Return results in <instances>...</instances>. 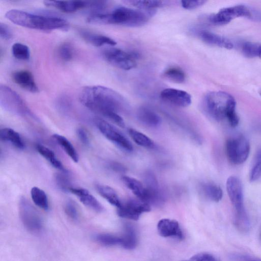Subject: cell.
I'll list each match as a JSON object with an SVG mask.
<instances>
[{
    "mask_svg": "<svg viewBox=\"0 0 261 261\" xmlns=\"http://www.w3.org/2000/svg\"><path fill=\"white\" fill-rule=\"evenodd\" d=\"M206 2V1L203 0L182 1H181V4L184 9L187 10H192L202 6Z\"/></svg>",
    "mask_w": 261,
    "mask_h": 261,
    "instance_id": "40",
    "label": "cell"
},
{
    "mask_svg": "<svg viewBox=\"0 0 261 261\" xmlns=\"http://www.w3.org/2000/svg\"><path fill=\"white\" fill-rule=\"evenodd\" d=\"M121 246L126 249H134L137 244V236L134 227L127 224L124 227V233L121 237Z\"/></svg>",
    "mask_w": 261,
    "mask_h": 261,
    "instance_id": "26",
    "label": "cell"
},
{
    "mask_svg": "<svg viewBox=\"0 0 261 261\" xmlns=\"http://www.w3.org/2000/svg\"><path fill=\"white\" fill-rule=\"evenodd\" d=\"M150 210L148 203L140 199H130L121 202L120 206L117 207V213L120 217L137 220L142 213L149 212Z\"/></svg>",
    "mask_w": 261,
    "mask_h": 261,
    "instance_id": "13",
    "label": "cell"
},
{
    "mask_svg": "<svg viewBox=\"0 0 261 261\" xmlns=\"http://www.w3.org/2000/svg\"><path fill=\"white\" fill-rule=\"evenodd\" d=\"M261 177V151L257 153L249 174V180L253 182Z\"/></svg>",
    "mask_w": 261,
    "mask_h": 261,
    "instance_id": "36",
    "label": "cell"
},
{
    "mask_svg": "<svg viewBox=\"0 0 261 261\" xmlns=\"http://www.w3.org/2000/svg\"><path fill=\"white\" fill-rule=\"evenodd\" d=\"M128 132L132 139L138 145L146 148L154 147L153 141L145 134L133 128L129 129Z\"/></svg>",
    "mask_w": 261,
    "mask_h": 261,
    "instance_id": "29",
    "label": "cell"
},
{
    "mask_svg": "<svg viewBox=\"0 0 261 261\" xmlns=\"http://www.w3.org/2000/svg\"><path fill=\"white\" fill-rule=\"evenodd\" d=\"M204 102L206 112L213 119L217 121L226 119L233 127L239 124V118L236 112V102L229 93L223 91L209 92Z\"/></svg>",
    "mask_w": 261,
    "mask_h": 261,
    "instance_id": "4",
    "label": "cell"
},
{
    "mask_svg": "<svg viewBox=\"0 0 261 261\" xmlns=\"http://www.w3.org/2000/svg\"><path fill=\"white\" fill-rule=\"evenodd\" d=\"M69 192L75 195L84 205L92 210L98 213L103 211L102 205L87 190L71 187Z\"/></svg>",
    "mask_w": 261,
    "mask_h": 261,
    "instance_id": "17",
    "label": "cell"
},
{
    "mask_svg": "<svg viewBox=\"0 0 261 261\" xmlns=\"http://www.w3.org/2000/svg\"><path fill=\"white\" fill-rule=\"evenodd\" d=\"M76 134L80 141L85 145H89L90 140L88 135L85 129L82 127H79L76 129Z\"/></svg>",
    "mask_w": 261,
    "mask_h": 261,
    "instance_id": "42",
    "label": "cell"
},
{
    "mask_svg": "<svg viewBox=\"0 0 261 261\" xmlns=\"http://www.w3.org/2000/svg\"><path fill=\"white\" fill-rule=\"evenodd\" d=\"M155 10L133 9L121 6L110 13L96 12L90 15L88 21L95 24H120L138 27L145 24L154 15Z\"/></svg>",
    "mask_w": 261,
    "mask_h": 261,
    "instance_id": "2",
    "label": "cell"
},
{
    "mask_svg": "<svg viewBox=\"0 0 261 261\" xmlns=\"http://www.w3.org/2000/svg\"><path fill=\"white\" fill-rule=\"evenodd\" d=\"M45 5L54 7L65 13H73L85 8H92L99 11L106 6L105 1H46Z\"/></svg>",
    "mask_w": 261,
    "mask_h": 261,
    "instance_id": "12",
    "label": "cell"
},
{
    "mask_svg": "<svg viewBox=\"0 0 261 261\" xmlns=\"http://www.w3.org/2000/svg\"><path fill=\"white\" fill-rule=\"evenodd\" d=\"M261 48V44L252 42H245L242 46V52L248 58L258 57Z\"/></svg>",
    "mask_w": 261,
    "mask_h": 261,
    "instance_id": "34",
    "label": "cell"
},
{
    "mask_svg": "<svg viewBox=\"0 0 261 261\" xmlns=\"http://www.w3.org/2000/svg\"><path fill=\"white\" fill-rule=\"evenodd\" d=\"M157 229L160 235L163 237H172L178 240H182L184 237L178 222L175 220H160L157 224Z\"/></svg>",
    "mask_w": 261,
    "mask_h": 261,
    "instance_id": "15",
    "label": "cell"
},
{
    "mask_svg": "<svg viewBox=\"0 0 261 261\" xmlns=\"http://www.w3.org/2000/svg\"><path fill=\"white\" fill-rule=\"evenodd\" d=\"M96 189L99 195L112 205L117 207L120 206L121 201L112 188L107 185L97 184L96 185Z\"/></svg>",
    "mask_w": 261,
    "mask_h": 261,
    "instance_id": "23",
    "label": "cell"
},
{
    "mask_svg": "<svg viewBox=\"0 0 261 261\" xmlns=\"http://www.w3.org/2000/svg\"><path fill=\"white\" fill-rule=\"evenodd\" d=\"M226 187L228 195L236 213L235 225L239 230L247 231L249 228L250 223L244 208L241 181L237 177L231 176L227 179Z\"/></svg>",
    "mask_w": 261,
    "mask_h": 261,
    "instance_id": "5",
    "label": "cell"
},
{
    "mask_svg": "<svg viewBox=\"0 0 261 261\" xmlns=\"http://www.w3.org/2000/svg\"><path fill=\"white\" fill-rule=\"evenodd\" d=\"M14 82L22 89L32 93H37L38 87L32 73L27 70L16 71L12 73Z\"/></svg>",
    "mask_w": 261,
    "mask_h": 261,
    "instance_id": "16",
    "label": "cell"
},
{
    "mask_svg": "<svg viewBox=\"0 0 261 261\" xmlns=\"http://www.w3.org/2000/svg\"><path fill=\"white\" fill-rule=\"evenodd\" d=\"M31 198L34 204L43 210L48 209V200L45 192L41 189L34 187L31 190Z\"/></svg>",
    "mask_w": 261,
    "mask_h": 261,
    "instance_id": "27",
    "label": "cell"
},
{
    "mask_svg": "<svg viewBox=\"0 0 261 261\" xmlns=\"http://www.w3.org/2000/svg\"><path fill=\"white\" fill-rule=\"evenodd\" d=\"M122 180L126 186L141 201L149 204L148 191L143 184L138 179L128 176H123Z\"/></svg>",
    "mask_w": 261,
    "mask_h": 261,
    "instance_id": "18",
    "label": "cell"
},
{
    "mask_svg": "<svg viewBox=\"0 0 261 261\" xmlns=\"http://www.w3.org/2000/svg\"><path fill=\"white\" fill-rule=\"evenodd\" d=\"M103 58L112 65L123 70H128L137 66L138 53L126 51L117 48H110L102 52Z\"/></svg>",
    "mask_w": 261,
    "mask_h": 261,
    "instance_id": "7",
    "label": "cell"
},
{
    "mask_svg": "<svg viewBox=\"0 0 261 261\" xmlns=\"http://www.w3.org/2000/svg\"><path fill=\"white\" fill-rule=\"evenodd\" d=\"M243 261H260V260H251V259H243Z\"/></svg>",
    "mask_w": 261,
    "mask_h": 261,
    "instance_id": "44",
    "label": "cell"
},
{
    "mask_svg": "<svg viewBox=\"0 0 261 261\" xmlns=\"http://www.w3.org/2000/svg\"><path fill=\"white\" fill-rule=\"evenodd\" d=\"M202 189L204 195L212 201L219 202L222 198V190L215 184L205 183L202 186Z\"/></svg>",
    "mask_w": 261,
    "mask_h": 261,
    "instance_id": "28",
    "label": "cell"
},
{
    "mask_svg": "<svg viewBox=\"0 0 261 261\" xmlns=\"http://www.w3.org/2000/svg\"><path fill=\"white\" fill-rule=\"evenodd\" d=\"M0 103L5 109L12 113L20 115L31 114L30 111L19 95L5 85L0 86Z\"/></svg>",
    "mask_w": 261,
    "mask_h": 261,
    "instance_id": "8",
    "label": "cell"
},
{
    "mask_svg": "<svg viewBox=\"0 0 261 261\" xmlns=\"http://www.w3.org/2000/svg\"><path fill=\"white\" fill-rule=\"evenodd\" d=\"M13 56L17 59L26 61L30 58L29 47L25 44L21 43H15L11 48Z\"/></svg>",
    "mask_w": 261,
    "mask_h": 261,
    "instance_id": "31",
    "label": "cell"
},
{
    "mask_svg": "<svg viewBox=\"0 0 261 261\" xmlns=\"http://www.w3.org/2000/svg\"><path fill=\"white\" fill-rule=\"evenodd\" d=\"M137 115L141 122L149 126H157L161 122L160 116L154 112L147 108H141L138 112Z\"/></svg>",
    "mask_w": 261,
    "mask_h": 261,
    "instance_id": "22",
    "label": "cell"
},
{
    "mask_svg": "<svg viewBox=\"0 0 261 261\" xmlns=\"http://www.w3.org/2000/svg\"><path fill=\"white\" fill-rule=\"evenodd\" d=\"M164 75L168 80L176 83H182L186 79L185 72L177 67L169 68L165 71Z\"/></svg>",
    "mask_w": 261,
    "mask_h": 261,
    "instance_id": "33",
    "label": "cell"
},
{
    "mask_svg": "<svg viewBox=\"0 0 261 261\" xmlns=\"http://www.w3.org/2000/svg\"><path fill=\"white\" fill-rule=\"evenodd\" d=\"M66 172L62 174H57L56 176V181L58 187L65 192L69 191V189L72 187L70 186V180L67 175Z\"/></svg>",
    "mask_w": 261,
    "mask_h": 261,
    "instance_id": "37",
    "label": "cell"
},
{
    "mask_svg": "<svg viewBox=\"0 0 261 261\" xmlns=\"http://www.w3.org/2000/svg\"><path fill=\"white\" fill-rule=\"evenodd\" d=\"M160 97L165 101L179 107L191 105L192 97L187 92L175 88H166L160 93Z\"/></svg>",
    "mask_w": 261,
    "mask_h": 261,
    "instance_id": "14",
    "label": "cell"
},
{
    "mask_svg": "<svg viewBox=\"0 0 261 261\" xmlns=\"http://www.w3.org/2000/svg\"><path fill=\"white\" fill-rule=\"evenodd\" d=\"M201 39L205 43L218 47L230 49L233 48V43L227 38L206 31L199 32Z\"/></svg>",
    "mask_w": 261,
    "mask_h": 261,
    "instance_id": "19",
    "label": "cell"
},
{
    "mask_svg": "<svg viewBox=\"0 0 261 261\" xmlns=\"http://www.w3.org/2000/svg\"><path fill=\"white\" fill-rule=\"evenodd\" d=\"M53 138L73 162H78L79 154L74 146L65 137L55 134L53 135Z\"/></svg>",
    "mask_w": 261,
    "mask_h": 261,
    "instance_id": "24",
    "label": "cell"
},
{
    "mask_svg": "<svg viewBox=\"0 0 261 261\" xmlns=\"http://www.w3.org/2000/svg\"><path fill=\"white\" fill-rule=\"evenodd\" d=\"M225 151L228 161L233 165H240L247 159L250 145L242 135L228 139L225 143Z\"/></svg>",
    "mask_w": 261,
    "mask_h": 261,
    "instance_id": "6",
    "label": "cell"
},
{
    "mask_svg": "<svg viewBox=\"0 0 261 261\" xmlns=\"http://www.w3.org/2000/svg\"><path fill=\"white\" fill-rule=\"evenodd\" d=\"M252 9L243 5L224 8L216 14L207 17V21L214 25H223L228 23L231 20L239 17L251 19Z\"/></svg>",
    "mask_w": 261,
    "mask_h": 261,
    "instance_id": "10",
    "label": "cell"
},
{
    "mask_svg": "<svg viewBox=\"0 0 261 261\" xmlns=\"http://www.w3.org/2000/svg\"><path fill=\"white\" fill-rule=\"evenodd\" d=\"M94 121L98 130L107 139L125 151L133 150L129 140L113 125L100 118H96Z\"/></svg>",
    "mask_w": 261,
    "mask_h": 261,
    "instance_id": "11",
    "label": "cell"
},
{
    "mask_svg": "<svg viewBox=\"0 0 261 261\" xmlns=\"http://www.w3.org/2000/svg\"><path fill=\"white\" fill-rule=\"evenodd\" d=\"M64 211L66 215L73 220L77 219L78 211L75 203L70 200L67 201L64 204Z\"/></svg>",
    "mask_w": 261,
    "mask_h": 261,
    "instance_id": "38",
    "label": "cell"
},
{
    "mask_svg": "<svg viewBox=\"0 0 261 261\" xmlns=\"http://www.w3.org/2000/svg\"><path fill=\"white\" fill-rule=\"evenodd\" d=\"M36 149L39 153L47 160L55 168L63 172H66L62 163L57 158L55 153L50 149L43 145L37 144Z\"/></svg>",
    "mask_w": 261,
    "mask_h": 261,
    "instance_id": "25",
    "label": "cell"
},
{
    "mask_svg": "<svg viewBox=\"0 0 261 261\" xmlns=\"http://www.w3.org/2000/svg\"><path fill=\"white\" fill-rule=\"evenodd\" d=\"M258 58L261 59V48H260V53H259V56H258Z\"/></svg>",
    "mask_w": 261,
    "mask_h": 261,
    "instance_id": "45",
    "label": "cell"
},
{
    "mask_svg": "<svg viewBox=\"0 0 261 261\" xmlns=\"http://www.w3.org/2000/svg\"><path fill=\"white\" fill-rule=\"evenodd\" d=\"M81 103L91 111L107 117L112 112L117 113L124 108V98L117 91L99 85L88 86L80 91Z\"/></svg>",
    "mask_w": 261,
    "mask_h": 261,
    "instance_id": "1",
    "label": "cell"
},
{
    "mask_svg": "<svg viewBox=\"0 0 261 261\" xmlns=\"http://www.w3.org/2000/svg\"><path fill=\"white\" fill-rule=\"evenodd\" d=\"M58 53L61 60L64 61H69L73 57V47L69 43H63L59 46Z\"/></svg>",
    "mask_w": 261,
    "mask_h": 261,
    "instance_id": "35",
    "label": "cell"
},
{
    "mask_svg": "<svg viewBox=\"0 0 261 261\" xmlns=\"http://www.w3.org/2000/svg\"><path fill=\"white\" fill-rule=\"evenodd\" d=\"M125 3L143 10H155L154 9L162 7L164 4L163 2L160 1H127Z\"/></svg>",
    "mask_w": 261,
    "mask_h": 261,
    "instance_id": "32",
    "label": "cell"
},
{
    "mask_svg": "<svg viewBox=\"0 0 261 261\" xmlns=\"http://www.w3.org/2000/svg\"><path fill=\"white\" fill-rule=\"evenodd\" d=\"M19 213L22 224L28 230L33 232L41 230L43 226L42 218L35 207L25 197L20 199Z\"/></svg>",
    "mask_w": 261,
    "mask_h": 261,
    "instance_id": "9",
    "label": "cell"
},
{
    "mask_svg": "<svg viewBox=\"0 0 261 261\" xmlns=\"http://www.w3.org/2000/svg\"><path fill=\"white\" fill-rule=\"evenodd\" d=\"M112 168L118 171H125V168L124 166L117 163H113L111 165Z\"/></svg>",
    "mask_w": 261,
    "mask_h": 261,
    "instance_id": "43",
    "label": "cell"
},
{
    "mask_svg": "<svg viewBox=\"0 0 261 261\" xmlns=\"http://www.w3.org/2000/svg\"><path fill=\"white\" fill-rule=\"evenodd\" d=\"M260 95H261V93H260Z\"/></svg>",
    "mask_w": 261,
    "mask_h": 261,
    "instance_id": "46",
    "label": "cell"
},
{
    "mask_svg": "<svg viewBox=\"0 0 261 261\" xmlns=\"http://www.w3.org/2000/svg\"><path fill=\"white\" fill-rule=\"evenodd\" d=\"M80 34L82 37L90 44L97 47L104 45H115L116 42L111 38L96 33H93L87 31H81Z\"/></svg>",
    "mask_w": 261,
    "mask_h": 261,
    "instance_id": "20",
    "label": "cell"
},
{
    "mask_svg": "<svg viewBox=\"0 0 261 261\" xmlns=\"http://www.w3.org/2000/svg\"><path fill=\"white\" fill-rule=\"evenodd\" d=\"M0 36L1 38L8 40L12 37V34L9 27L5 23H0Z\"/></svg>",
    "mask_w": 261,
    "mask_h": 261,
    "instance_id": "41",
    "label": "cell"
},
{
    "mask_svg": "<svg viewBox=\"0 0 261 261\" xmlns=\"http://www.w3.org/2000/svg\"><path fill=\"white\" fill-rule=\"evenodd\" d=\"M94 239L96 242L106 246H113L121 245L122 238L109 233H99L95 236Z\"/></svg>",
    "mask_w": 261,
    "mask_h": 261,
    "instance_id": "30",
    "label": "cell"
},
{
    "mask_svg": "<svg viewBox=\"0 0 261 261\" xmlns=\"http://www.w3.org/2000/svg\"><path fill=\"white\" fill-rule=\"evenodd\" d=\"M182 261H219V260L212 254L203 252L196 254L190 258Z\"/></svg>",
    "mask_w": 261,
    "mask_h": 261,
    "instance_id": "39",
    "label": "cell"
},
{
    "mask_svg": "<svg viewBox=\"0 0 261 261\" xmlns=\"http://www.w3.org/2000/svg\"><path fill=\"white\" fill-rule=\"evenodd\" d=\"M5 17L18 25L31 29L43 31L56 30L65 31L69 28L68 22L62 18L39 15L17 9L8 11Z\"/></svg>",
    "mask_w": 261,
    "mask_h": 261,
    "instance_id": "3",
    "label": "cell"
},
{
    "mask_svg": "<svg viewBox=\"0 0 261 261\" xmlns=\"http://www.w3.org/2000/svg\"><path fill=\"white\" fill-rule=\"evenodd\" d=\"M1 140L8 142L18 149H23L25 144L18 133L11 128H3L0 130Z\"/></svg>",
    "mask_w": 261,
    "mask_h": 261,
    "instance_id": "21",
    "label": "cell"
}]
</instances>
